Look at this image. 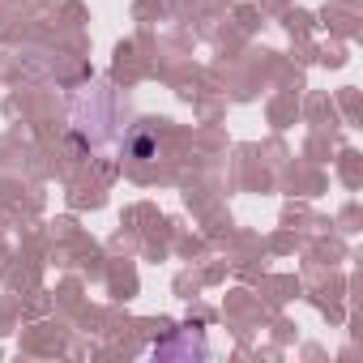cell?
<instances>
[{
	"instance_id": "cell-1",
	"label": "cell",
	"mask_w": 363,
	"mask_h": 363,
	"mask_svg": "<svg viewBox=\"0 0 363 363\" xmlns=\"http://www.w3.org/2000/svg\"><path fill=\"white\" fill-rule=\"evenodd\" d=\"M137 154H141V158H145V154H154V141H150V137H141V141H137Z\"/></svg>"
}]
</instances>
